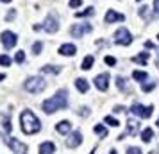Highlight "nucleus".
I'll return each mask as SVG.
<instances>
[{"instance_id": "1", "label": "nucleus", "mask_w": 159, "mask_h": 154, "mask_svg": "<svg viewBox=\"0 0 159 154\" xmlns=\"http://www.w3.org/2000/svg\"><path fill=\"white\" fill-rule=\"evenodd\" d=\"M68 108V93L66 90H59L54 97L47 99L45 102L41 104V109L47 115L54 113V111H61V109H66Z\"/></svg>"}, {"instance_id": "2", "label": "nucleus", "mask_w": 159, "mask_h": 154, "mask_svg": "<svg viewBox=\"0 0 159 154\" xmlns=\"http://www.w3.org/2000/svg\"><path fill=\"white\" fill-rule=\"evenodd\" d=\"M20 122H21V131L25 134H36L41 131V122L38 120V116L32 113L31 109H25L20 115Z\"/></svg>"}, {"instance_id": "3", "label": "nucleus", "mask_w": 159, "mask_h": 154, "mask_svg": "<svg viewBox=\"0 0 159 154\" xmlns=\"http://www.w3.org/2000/svg\"><path fill=\"white\" fill-rule=\"evenodd\" d=\"M23 88L29 93H41L47 88V82H45L43 77H29L23 84Z\"/></svg>"}, {"instance_id": "4", "label": "nucleus", "mask_w": 159, "mask_h": 154, "mask_svg": "<svg viewBox=\"0 0 159 154\" xmlns=\"http://www.w3.org/2000/svg\"><path fill=\"white\" fill-rule=\"evenodd\" d=\"M115 43L123 45V47L131 45V43H132V36H131V32H129L125 27H120V29L115 32Z\"/></svg>"}, {"instance_id": "5", "label": "nucleus", "mask_w": 159, "mask_h": 154, "mask_svg": "<svg viewBox=\"0 0 159 154\" xmlns=\"http://www.w3.org/2000/svg\"><path fill=\"white\" fill-rule=\"evenodd\" d=\"M93 31V27H91V23H75L70 27V34L74 36V38H82L84 34Z\"/></svg>"}, {"instance_id": "6", "label": "nucleus", "mask_w": 159, "mask_h": 154, "mask_svg": "<svg viewBox=\"0 0 159 154\" xmlns=\"http://www.w3.org/2000/svg\"><path fill=\"white\" fill-rule=\"evenodd\" d=\"M41 29L43 31H47V32H50V34H54V32H57L59 31V23H57V16L55 14H48L47 18H45V22L41 23Z\"/></svg>"}, {"instance_id": "7", "label": "nucleus", "mask_w": 159, "mask_h": 154, "mask_svg": "<svg viewBox=\"0 0 159 154\" xmlns=\"http://www.w3.org/2000/svg\"><path fill=\"white\" fill-rule=\"evenodd\" d=\"M4 142L13 149V152H16V154H25L27 152V145L18 142L16 138H11V136H7V134H4Z\"/></svg>"}, {"instance_id": "8", "label": "nucleus", "mask_w": 159, "mask_h": 154, "mask_svg": "<svg viewBox=\"0 0 159 154\" xmlns=\"http://www.w3.org/2000/svg\"><path fill=\"white\" fill-rule=\"evenodd\" d=\"M0 41H2V45L9 50V49H13V47L16 45L18 38H16V34H14L13 31H4L2 34H0Z\"/></svg>"}, {"instance_id": "9", "label": "nucleus", "mask_w": 159, "mask_h": 154, "mask_svg": "<svg viewBox=\"0 0 159 154\" xmlns=\"http://www.w3.org/2000/svg\"><path fill=\"white\" fill-rule=\"evenodd\" d=\"M131 111L136 115V116H141V118H149L152 111H154V106H141V104H134L131 108Z\"/></svg>"}, {"instance_id": "10", "label": "nucleus", "mask_w": 159, "mask_h": 154, "mask_svg": "<svg viewBox=\"0 0 159 154\" xmlns=\"http://www.w3.org/2000/svg\"><path fill=\"white\" fill-rule=\"evenodd\" d=\"M95 86L100 90V92H106L109 88V75L107 73H100L95 77Z\"/></svg>"}, {"instance_id": "11", "label": "nucleus", "mask_w": 159, "mask_h": 154, "mask_svg": "<svg viewBox=\"0 0 159 154\" xmlns=\"http://www.w3.org/2000/svg\"><path fill=\"white\" fill-rule=\"evenodd\" d=\"M81 144H82V134L79 133V131L72 133V134H70V138L66 140V145H68L70 149H75V147H79Z\"/></svg>"}, {"instance_id": "12", "label": "nucleus", "mask_w": 159, "mask_h": 154, "mask_svg": "<svg viewBox=\"0 0 159 154\" xmlns=\"http://www.w3.org/2000/svg\"><path fill=\"white\" fill-rule=\"evenodd\" d=\"M125 20V16L123 14H120V13H116V11L109 9L106 13V23H113V22H123Z\"/></svg>"}, {"instance_id": "13", "label": "nucleus", "mask_w": 159, "mask_h": 154, "mask_svg": "<svg viewBox=\"0 0 159 154\" xmlns=\"http://www.w3.org/2000/svg\"><path fill=\"white\" fill-rule=\"evenodd\" d=\"M75 52H77V47L74 43H64V45L59 47V54L61 56H75Z\"/></svg>"}, {"instance_id": "14", "label": "nucleus", "mask_w": 159, "mask_h": 154, "mask_svg": "<svg viewBox=\"0 0 159 154\" xmlns=\"http://www.w3.org/2000/svg\"><path fill=\"white\" fill-rule=\"evenodd\" d=\"M70 129H72V124L68 122V120H61L59 124H55V131L61 133V134L70 133Z\"/></svg>"}, {"instance_id": "15", "label": "nucleus", "mask_w": 159, "mask_h": 154, "mask_svg": "<svg viewBox=\"0 0 159 154\" xmlns=\"http://www.w3.org/2000/svg\"><path fill=\"white\" fill-rule=\"evenodd\" d=\"M55 152V145L52 142H43L40 145V154H54Z\"/></svg>"}, {"instance_id": "16", "label": "nucleus", "mask_w": 159, "mask_h": 154, "mask_svg": "<svg viewBox=\"0 0 159 154\" xmlns=\"http://www.w3.org/2000/svg\"><path fill=\"white\" fill-rule=\"evenodd\" d=\"M75 86H77V90L81 93H86L89 90V82L86 81V79H75Z\"/></svg>"}, {"instance_id": "17", "label": "nucleus", "mask_w": 159, "mask_h": 154, "mask_svg": "<svg viewBox=\"0 0 159 154\" xmlns=\"http://www.w3.org/2000/svg\"><path fill=\"white\" fill-rule=\"evenodd\" d=\"M132 77H134V79H136L138 82H141V84H143V82L147 81L149 73H147V72H143V70H134V72H132Z\"/></svg>"}, {"instance_id": "18", "label": "nucleus", "mask_w": 159, "mask_h": 154, "mask_svg": "<svg viewBox=\"0 0 159 154\" xmlns=\"http://www.w3.org/2000/svg\"><path fill=\"white\" fill-rule=\"evenodd\" d=\"M93 63H95L93 56H86L84 59H82V63H81V68H82V70H89V68L93 66Z\"/></svg>"}, {"instance_id": "19", "label": "nucleus", "mask_w": 159, "mask_h": 154, "mask_svg": "<svg viewBox=\"0 0 159 154\" xmlns=\"http://www.w3.org/2000/svg\"><path fill=\"white\" fill-rule=\"evenodd\" d=\"M132 61L139 63V65H145V63L149 61V52H141V54H138V56H134Z\"/></svg>"}, {"instance_id": "20", "label": "nucleus", "mask_w": 159, "mask_h": 154, "mask_svg": "<svg viewBox=\"0 0 159 154\" xmlns=\"http://www.w3.org/2000/svg\"><path fill=\"white\" fill-rule=\"evenodd\" d=\"M138 125L139 124L136 120H127V133L129 134H136L138 133Z\"/></svg>"}, {"instance_id": "21", "label": "nucleus", "mask_w": 159, "mask_h": 154, "mask_svg": "<svg viewBox=\"0 0 159 154\" xmlns=\"http://www.w3.org/2000/svg\"><path fill=\"white\" fill-rule=\"evenodd\" d=\"M152 136H154V131H152L150 127H147V129H143V131H141V138H143V142H145V144H149L150 140H152Z\"/></svg>"}, {"instance_id": "22", "label": "nucleus", "mask_w": 159, "mask_h": 154, "mask_svg": "<svg viewBox=\"0 0 159 154\" xmlns=\"http://www.w3.org/2000/svg\"><path fill=\"white\" fill-rule=\"evenodd\" d=\"M93 131H95V133L98 134L100 138H106V136H107V129L102 125V124H97L95 127H93Z\"/></svg>"}, {"instance_id": "23", "label": "nucleus", "mask_w": 159, "mask_h": 154, "mask_svg": "<svg viewBox=\"0 0 159 154\" xmlns=\"http://www.w3.org/2000/svg\"><path fill=\"white\" fill-rule=\"evenodd\" d=\"M41 72L43 73H59L61 68L59 66H52V65H47V66H41Z\"/></svg>"}, {"instance_id": "24", "label": "nucleus", "mask_w": 159, "mask_h": 154, "mask_svg": "<svg viewBox=\"0 0 159 154\" xmlns=\"http://www.w3.org/2000/svg\"><path fill=\"white\" fill-rule=\"evenodd\" d=\"M95 14V9L93 7H88V9H84V11H79L77 13V18H84V16H93Z\"/></svg>"}, {"instance_id": "25", "label": "nucleus", "mask_w": 159, "mask_h": 154, "mask_svg": "<svg viewBox=\"0 0 159 154\" xmlns=\"http://www.w3.org/2000/svg\"><path fill=\"white\" fill-rule=\"evenodd\" d=\"M11 63L13 61H11V57L7 54H0V65H2V66H9Z\"/></svg>"}, {"instance_id": "26", "label": "nucleus", "mask_w": 159, "mask_h": 154, "mask_svg": "<svg viewBox=\"0 0 159 154\" xmlns=\"http://www.w3.org/2000/svg\"><path fill=\"white\" fill-rule=\"evenodd\" d=\"M104 122H106L107 125H111V127H118V125H120L118 120H116V118H113V116H106V118H104Z\"/></svg>"}, {"instance_id": "27", "label": "nucleus", "mask_w": 159, "mask_h": 154, "mask_svg": "<svg viewBox=\"0 0 159 154\" xmlns=\"http://www.w3.org/2000/svg\"><path fill=\"white\" fill-rule=\"evenodd\" d=\"M41 50H43V43L41 41H36V43L32 45V52L38 56V54H41Z\"/></svg>"}, {"instance_id": "28", "label": "nucleus", "mask_w": 159, "mask_h": 154, "mask_svg": "<svg viewBox=\"0 0 159 154\" xmlns=\"http://www.w3.org/2000/svg\"><path fill=\"white\" fill-rule=\"evenodd\" d=\"M14 61H16V63H23V61H25V52H23V50L16 52V56H14Z\"/></svg>"}, {"instance_id": "29", "label": "nucleus", "mask_w": 159, "mask_h": 154, "mask_svg": "<svg viewBox=\"0 0 159 154\" xmlns=\"http://www.w3.org/2000/svg\"><path fill=\"white\" fill-rule=\"evenodd\" d=\"M106 65H109V66H115L116 65V57H113V56H106Z\"/></svg>"}, {"instance_id": "30", "label": "nucleus", "mask_w": 159, "mask_h": 154, "mask_svg": "<svg viewBox=\"0 0 159 154\" xmlns=\"http://www.w3.org/2000/svg\"><path fill=\"white\" fill-rule=\"evenodd\" d=\"M125 79H122V77H116V84H118V88H120V90H123V92H125V90H127V88H125Z\"/></svg>"}, {"instance_id": "31", "label": "nucleus", "mask_w": 159, "mask_h": 154, "mask_svg": "<svg viewBox=\"0 0 159 154\" xmlns=\"http://www.w3.org/2000/svg\"><path fill=\"white\" fill-rule=\"evenodd\" d=\"M79 6H82V0H70V7H72V9L79 7Z\"/></svg>"}, {"instance_id": "32", "label": "nucleus", "mask_w": 159, "mask_h": 154, "mask_svg": "<svg viewBox=\"0 0 159 154\" xmlns=\"http://www.w3.org/2000/svg\"><path fill=\"white\" fill-rule=\"evenodd\" d=\"M127 154H141V149H138V147H129Z\"/></svg>"}, {"instance_id": "33", "label": "nucleus", "mask_w": 159, "mask_h": 154, "mask_svg": "<svg viewBox=\"0 0 159 154\" xmlns=\"http://www.w3.org/2000/svg\"><path fill=\"white\" fill-rule=\"evenodd\" d=\"M152 88H156V81L150 82V84H143V90H145V92H150Z\"/></svg>"}, {"instance_id": "34", "label": "nucleus", "mask_w": 159, "mask_h": 154, "mask_svg": "<svg viewBox=\"0 0 159 154\" xmlns=\"http://www.w3.org/2000/svg\"><path fill=\"white\" fill-rule=\"evenodd\" d=\"M14 16H16V11H9V13H7V16H6V20H13Z\"/></svg>"}, {"instance_id": "35", "label": "nucleus", "mask_w": 159, "mask_h": 154, "mask_svg": "<svg viewBox=\"0 0 159 154\" xmlns=\"http://www.w3.org/2000/svg\"><path fill=\"white\" fill-rule=\"evenodd\" d=\"M154 13L159 14V0H154Z\"/></svg>"}, {"instance_id": "36", "label": "nucleus", "mask_w": 159, "mask_h": 154, "mask_svg": "<svg viewBox=\"0 0 159 154\" xmlns=\"http://www.w3.org/2000/svg\"><path fill=\"white\" fill-rule=\"evenodd\" d=\"M4 127H6V129H7V131H11V124H9V120H7V118H6V120H4Z\"/></svg>"}, {"instance_id": "37", "label": "nucleus", "mask_w": 159, "mask_h": 154, "mask_svg": "<svg viewBox=\"0 0 159 154\" xmlns=\"http://www.w3.org/2000/svg\"><path fill=\"white\" fill-rule=\"evenodd\" d=\"M145 47H147V49H154V43H152V41H147Z\"/></svg>"}, {"instance_id": "38", "label": "nucleus", "mask_w": 159, "mask_h": 154, "mask_svg": "<svg viewBox=\"0 0 159 154\" xmlns=\"http://www.w3.org/2000/svg\"><path fill=\"white\" fill-rule=\"evenodd\" d=\"M113 111H115V113H120V111H123V108H122V106H116Z\"/></svg>"}, {"instance_id": "39", "label": "nucleus", "mask_w": 159, "mask_h": 154, "mask_svg": "<svg viewBox=\"0 0 159 154\" xmlns=\"http://www.w3.org/2000/svg\"><path fill=\"white\" fill-rule=\"evenodd\" d=\"M4 79H6V75H4V73H0V81H4Z\"/></svg>"}, {"instance_id": "40", "label": "nucleus", "mask_w": 159, "mask_h": 154, "mask_svg": "<svg viewBox=\"0 0 159 154\" xmlns=\"http://www.w3.org/2000/svg\"><path fill=\"white\" fill-rule=\"evenodd\" d=\"M109 154H116V151H115V149H111V151H109Z\"/></svg>"}, {"instance_id": "41", "label": "nucleus", "mask_w": 159, "mask_h": 154, "mask_svg": "<svg viewBox=\"0 0 159 154\" xmlns=\"http://www.w3.org/2000/svg\"><path fill=\"white\" fill-rule=\"evenodd\" d=\"M0 2H4V4H9L11 0H0Z\"/></svg>"}, {"instance_id": "42", "label": "nucleus", "mask_w": 159, "mask_h": 154, "mask_svg": "<svg viewBox=\"0 0 159 154\" xmlns=\"http://www.w3.org/2000/svg\"><path fill=\"white\" fill-rule=\"evenodd\" d=\"M157 65H159V56H157Z\"/></svg>"}, {"instance_id": "43", "label": "nucleus", "mask_w": 159, "mask_h": 154, "mask_svg": "<svg viewBox=\"0 0 159 154\" xmlns=\"http://www.w3.org/2000/svg\"><path fill=\"white\" fill-rule=\"evenodd\" d=\"M157 127H159V120H157Z\"/></svg>"}, {"instance_id": "44", "label": "nucleus", "mask_w": 159, "mask_h": 154, "mask_svg": "<svg viewBox=\"0 0 159 154\" xmlns=\"http://www.w3.org/2000/svg\"><path fill=\"white\" fill-rule=\"evenodd\" d=\"M157 40H159V34H157Z\"/></svg>"}, {"instance_id": "45", "label": "nucleus", "mask_w": 159, "mask_h": 154, "mask_svg": "<svg viewBox=\"0 0 159 154\" xmlns=\"http://www.w3.org/2000/svg\"><path fill=\"white\" fill-rule=\"evenodd\" d=\"M89 154H95V152H89Z\"/></svg>"}, {"instance_id": "46", "label": "nucleus", "mask_w": 159, "mask_h": 154, "mask_svg": "<svg viewBox=\"0 0 159 154\" xmlns=\"http://www.w3.org/2000/svg\"><path fill=\"white\" fill-rule=\"evenodd\" d=\"M138 2H139V0H138Z\"/></svg>"}]
</instances>
